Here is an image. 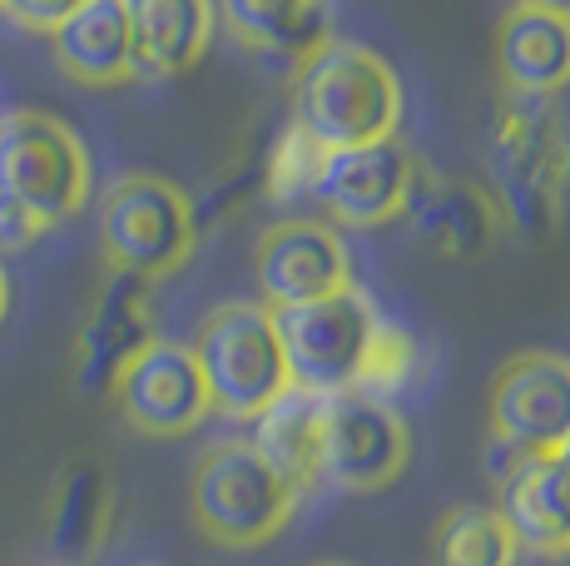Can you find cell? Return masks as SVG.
Here are the masks:
<instances>
[{
  "label": "cell",
  "mask_w": 570,
  "mask_h": 566,
  "mask_svg": "<svg viewBox=\"0 0 570 566\" xmlns=\"http://www.w3.org/2000/svg\"><path fill=\"white\" fill-rule=\"evenodd\" d=\"M109 527V477L100 467H75L60 482L55 497V517H50V541L65 562H80L100 547Z\"/></svg>",
  "instance_id": "obj_22"
},
{
  "label": "cell",
  "mask_w": 570,
  "mask_h": 566,
  "mask_svg": "<svg viewBox=\"0 0 570 566\" xmlns=\"http://www.w3.org/2000/svg\"><path fill=\"white\" fill-rule=\"evenodd\" d=\"M521 547L497 507H452L432 531V566H517Z\"/></svg>",
  "instance_id": "obj_21"
},
{
  "label": "cell",
  "mask_w": 570,
  "mask_h": 566,
  "mask_svg": "<svg viewBox=\"0 0 570 566\" xmlns=\"http://www.w3.org/2000/svg\"><path fill=\"white\" fill-rule=\"evenodd\" d=\"M293 125L323 149L392 139L402 125V80L377 50L333 40L298 60L293 75Z\"/></svg>",
  "instance_id": "obj_1"
},
{
  "label": "cell",
  "mask_w": 570,
  "mask_h": 566,
  "mask_svg": "<svg viewBox=\"0 0 570 566\" xmlns=\"http://www.w3.org/2000/svg\"><path fill=\"white\" fill-rule=\"evenodd\" d=\"M497 65L507 90L517 95H561L570 85V20L541 16V10L517 6L501 20Z\"/></svg>",
  "instance_id": "obj_19"
},
{
  "label": "cell",
  "mask_w": 570,
  "mask_h": 566,
  "mask_svg": "<svg viewBox=\"0 0 570 566\" xmlns=\"http://www.w3.org/2000/svg\"><path fill=\"white\" fill-rule=\"evenodd\" d=\"M422 179V165L397 135L372 139V145L323 149V165L313 179V199L333 224L377 228L407 214L412 189Z\"/></svg>",
  "instance_id": "obj_8"
},
{
  "label": "cell",
  "mask_w": 570,
  "mask_h": 566,
  "mask_svg": "<svg viewBox=\"0 0 570 566\" xmlns=\"http://www.w3.org/2000/svg\"><path fill=\"white\" fill-rule=\"evenodd\" d=\"M412 457L402 412L357 388L333 393L323 408V477L337 492H382Z\"/></svg>",
  "instance_id": "obj_9"
},
{
  "label": "cell",
  "mask_w": 570,
  "mask_h": 566,
  "mask_svg": "<svg viewBox=\"0 0 570 566\" xmlns=\"http://www.w3.org/2000/svg\"><path fill=\"white\" fill-rule=\"evenodd\" d=\"M313 566H347V562H313Z\"/></svg>",
  "instance_id": "obj_31"
},
{
  "label": "cell",
  "mask_w": 570,
  "mask_h": 566,
  "mask_svg": "<svg viewBox=\"0 0 570 566\" xmlns=\"http://www.w3.org/2000/svg\"><path fill=\"white\" fill-rule=\"evenodd\" d=\"M521 566H570V547H546V552H531Z\"/></svg>",
  "instance_id": "obj_27"
},
{
  "label": "cell",
  "mask_w": 570,
  "mask_h": 566,
  "mask_svg": "<svg viewBox=\"0 0 570 566\" xmlns=\"http://www.w3.org/2000/svg\"><path fill=\"white\" fill-rule=\"evenodd\" d=\"M50 50L55 65L85 90H115L139 75L125 0H85L75 16L50 30Z\"/></svg>",
  "instance_id": "obj_14"
},
{
  "label": "cell",
  "mask_w": 570,
  "mask_h": 566,
  "mask_svg": "<svg viewBox=\"0 0 570 566\" xmlns=\"http://www.w3.org/2000/svg\"><path fill=\"white\" fill-rule=\"evenodd\" d=\"M90 149L65 119L46 110L0 115V199L20 204L50 234L90 204Z\"/></svg>",
  "instance_id": "obj_3"
},
{
  "label": "cell",
  "mask_w": 570,
  "mask_h": 566,
  "mask_svg": "<svg viewBox=\"0 0 570 566\" xmlns=\"http://www.w3.org/2000/svg\"><path fill=\"white\" fill-rule=\"evenodd\" d=\"M6 309H10V279H6V269H0V319H6Z\"/></svg>",
  "instance_id": "obj_29"
},
{
  "label": "cell",
  "mask_w": 570,
  "mask_h": 566,
  "mask_svg": "<svg viewBox=\"0 0 570 566\" xmlns=\"http://www.w3.org/2000/svg\"><path fill=\"white\" fill-rule=\"evenodd\" d=\"M323 408L327 398L323 393H303V388H288L258 412L254 422V448L268 472L288 487L293 497H303L308 487L323 477Z\"/></svg>",
  "instance_id": "obj_18"
},
{
  "label": "cell",
  "mask_w": 570,
  "mask_h": 566,
  "mask_svg": "<svg viewBox=\"0 0 570 566\" xmlns=\"http://www.w3.org/2000/svg\"><path fill=\"white\" fill-rule=\"evenodd\" d=\"M298 497L268 472L248 442H218L199 457L189 482V511L218 547H263L288 527Z\"/></svg>",
  "instance_id": "obj_6"
},
{
  "label": "cell",
  "mask_w": 570,
  "mask_h": 566,
  "mask_svg": "<svg viewBox=\"0 0 570 566\" xmlns=\"http://www.w3.org/2000/svg\"><path fill=\"white\" fill-rule=\"evenodd\" d=\"M199 244L194 199L164 174H119L100 199V248L109 269L135 279H164L189 264Z\"/></svg>",
  "instance_id": "obj_4"
},
{
  "label": "cell",
  "mask_w": 570,
  "mask_h": 566,
  "mask_svg": "<svg viewBox=\"0 0 570 566\" xmlns=\"http://www.w3.org/2000/svg\"><path fill=\"white\" fill-rule=\"evenodd\" d=\"M561 462H566V467H570V442H566V448H561Z\"/></svg>",
  "instance_id": "obj_30"
},
{
  "label": "cell",
  "mask_w": 570,
  "mask_h": 566,
  "mask_svg": "<svg viewBox=\"0 0 570 566\" xmlns=\"http://www.w3.org/2000/svg\"><path fill=\"white\" fill-rule=\"evenodd\" d=\"M40 234H46V228L30 219L20 204L0 199V258H6V254H20V248H30Z\"/></svg>",
  "instance_id": "obj_26"
},
{
  "label": "cell",
  "mask_w": 570,
  "mask_h": 566,
  "mask_svg": "<svg viewBox=\"0 0 570 566\" xmlns=\"http://www.w3.org/2000/svg\"><path fill=\"white\" fill-rule=\"evenodd\" d=\"M258 289L268 309H293L353 289V254L317 219H283L258 238Z\"/></svg>",
  "instance_id": "obj_12"
},
{
  "label": "cell",
  "mask_w": 570,
  "mask_h": 566,
  "mask_svg": "<svg viewBox=\"0 0 570 566\" xmlns=\"http://www.w3.org/2000/svg\"><path fill=\"white\" fill-rule=\"evenodd\" d=\"M491 174L497 209L525 238H551L566 219L570 194V129L551 95L507 90L491 115Z\"/></svg>",
  "instance_id": "obj_2"
},
{
  "label": "cell",
  "mask_w": 570,
  "mask_h": 566,
  "mask_svg": "<svg viewBox=\"0 0 570 566\" xmlns=\"http://www.w3.org/2000/svg\"><path fill=\"white\" fill-rule=\"evenodd\" d=\"M497 511L525 552L570 547V467L561 452L521 457L497 482Z\"/></svg>",
  "instance_id": "obj_15"
},
{
  "label": "cell",
  "mask_w": 570,
  "mask_h": 566,
  "mask_svg": "<svg viewBox=\"0 0 570 566\" xmlns=\"http://www.w3.org/2000/svg\"><path fill=\"white\" fill-rule=\"evenodd\" d=\"M407 219L416 224L422 244L442 258H476L491 248L501 228V209L487 189L466 179H432L422 169L412 189V204H407Z\"/></svg>",
  "instance_id": "obj_16"
},
{
  "label": "cell",
  "mask_w": 570,
  "mask_h": 566,
  "mask_svg": "<svg viewBox=\"0 0 570 566\" xmlns=\"http://www.w3.org/2000/svg\"><path fill=\"white\" fill-rule=\"evenodd\" d=\"M155 343V309H149V279L109 274L95 313L85 319L80 343H75V383L80 393H115L119 373Z\"/></svg>",
  "instance_id": "obj_13"
},
{
  "label": "cell",
  "mask_w": 570,
  "mask_h": 566,
  "mask_svg": "<svg viewBox=\"0 0 570 566\" xmlns=\"http://www.w3.org/2000/svg\"><path fill=\"white\" fill-rule=\"evenodd\" d=\"M109 398H115L119 418L145 438H184L214 412L204 373L194 363V348L174 339L145 343V353L119 373Z\"/></svg>",
  "instance_id": "obj_10"
},
{
  "label": "cell",
  "mask_w": 570,
  "mask_h": 566,
  "mask_svg": "<svg viewBox=\"0 0 570 566\" xmlns=\"http://www.w3.org/2000/svg\"><path fill=\"white\" fill-rule=\"evenodd\" d=\"M194 363L204 373L208 402L224 418H258L293 378L283 363V343L268 303H218L194 333Z\"/></svg>",
  "instance_id": "obj_5"
},
{
  "label": "cell",
  "mask_w": 570,
  "mask_h": 566,
  "mask_svg": "<svg viewBox=\"0 0 570 566\" xmlns=\"http://www.w3.org/2000/svg\"><path fill=\"white\" fill-rule=\"evenodd\" d=\"M85 0H0V16L20 30H36V36H50L65 16H75Z\"/></svg>",
  "instance_id": "obj_25"
},
{
  "label": "cell",
  "mask_w": 570,
  "mask_h": 566,
  "mask_svg": "<svg viewBox=\"0 0 570 566\" xmlns=\"http://www.w3.org/2000/svg\"><path fill=\"white\" fill-rule=\"evenodd\" d=\"M238 46L273 60H308L327 40V0H214Z\"/></svg>",
  "instance_id": "obj_20"
},
{
  "label": "cell",
  "mask_w": 570,
  "mask_h": 566,
  "mask_svg": "<svg viewBox=\"0 0 570 566\" xmlns=\"http://www.w3.org/2000/svg\"><path fill=\"white\" fill-rule=\"evenodd\" d=\"M317 165H323V145H313L298 125H288L278 135V145L268 149V169H263V179H268V199L288 204V199H298V194H313Z\"/></svg>",
  "instance_id": "obj_24"
},
{
  "label": "cell",
  "mask_w": 570,
  "mask_h": 566,
  "mask_svg": "<svg viewBox=\"0 0 570 566\" xmlns=\"http://www.w3.org/2000/svg\"><path fill=\"white\" fill-rule=\"evenodd\" d=\"M416 373H422V343H416V333H407L402 323L377 319L353 388L357 393H367V398L387 402V398L407 393V388L416 383Z\"/></svg>",
  "instance_id": "obj_23"
},
{
  "label": "cell",
  "mask_w": 570,
  "mask_h": 566,
  "mask_svg": "<svg viewBox=\"0 0 570 566\" xmlns=\"http://www.w3.org/2000/svg\"><path fill=\"white\" fill-rule=\"evenodd\" d=\"M273 329H278L293 388L333 398L357 383V368H363L367 339L377 329V313H372V303L357 289H343L313 303L273 309Z\"/></svg>",
  "instance_id": "obj_7"
},
{
  "label": "cell",
  "mask_w": 570,
  "mask_h": 566,
  "mask_svg": "<svg viewBox=\"0 0 570 566\" xmlns=\"http://www.w3.org/2000/svg\"><path fill=\"white\" fill-rule=\"evenodd\" d=\"M139 75H189L218 30L214 0H125Z\"/></svg>",
  "instance_id": "obj_17"
},
{
  "label": "cell",
  "mask_w": 570,
  "mask_h": 566,
  "mask_svg": "<svg viewBox=\"0 0 570 566\" xmlns=\"http://www.w3.org/2000/svg\"><path fill=\"white\" fill-rule=\"evenodd\" d=\"M491 438L521 457L561 452L570 442V363L556 353H517L491 378Z\"/></svg>",
  "instance_id": "obj_11"
},
{
  "label": "cell",
  "mask_w": 570,
  "mask_h": 566,
  "mask_svg": "<svg viewBox=\"0 0 570 566\" xmlns=\"http://www.w3.org/2000/svg\"><path fill=\"white\" fill-rule=\"evenodd\" d=\"M517 6L541 10V16H561V20H570V0H517Z\"/></svg>",
  "instance_id": "obj_28"
}]
</instances>
